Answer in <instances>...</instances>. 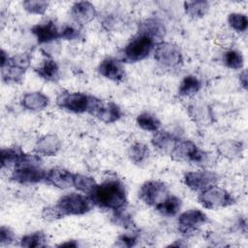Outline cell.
Here are the masks:
<instances>
[{"instance_id":"obj_1","label":"cell","mask_w":248,"mask_h":248,"mask_svg":"<svg viewBox=\"0 0 248 248\" xmlns=\"http://www.w3.org/2000/svg\"><path fill=\"white\" fill-rule=\"evenodd\" d=\"M93 205L112 212L127 207V192L123 182L115 177L107 178L88 195Z\"/></svg>"},{"instance_id":"obj_2","label":"cell","mask_w":248,"mask_h":248,"mask_svg":"<svg viewBox=\"0 0 248 248\" xmlns=\"http://www.w3.org/2000/svg\"><path fill=\"white\" fill-rule=\"evenodd\" d=\"M46 174L41 157L38 154L24 153L13 169L11 178L19 184H35L46 180Z\"/></svg>"},{"instance_id":"obj_3","label":"cell","mask_w":248,"mask_h":248,"mask_svg":"<svg viewBox=\"0 0 248 248\" xmlns=\"http://www.w3.org/2000/svg\"><path fill=\"white\" fill-rule=\"evenodd\" d=\"M170 156L178 162H189L200 166L208 165V162H210L209 154L200 149L197 144L190 140L179 139Z\"/></svg>"},{"instance_id":"obj_4","label":"cell","mask_w":248,"mask_h":248,"mask_svg":"<svg viewBox=\"0 0 248 248\" xmlns=\"http://www.w3.org/2000/svg\"><path fill=\"white\" fill-rule=\"evenodd\" d=\"M92 206L93 203L88 196L78 193H69L62 196L55 204L62 218L65 216L83 215L89 212Z\"/></svg>"},{"instance_id":"obj_5","label":"cell","mask_w":248,"mask_h":248,"mask_svg":"<svg viewBox=\"0 0 248 248\" xmlns=\"http://www.w3.org/2000/svg\"><path fill=\"white\" fill-rule=\"evenodd\" d=\"M31 54L18 53L9 56L7 62L1 66V77L5 83H19L31 63Z\"/></svg>"},{"instance_id":"obj_6","label":"cell","mask_w":248,"mask_h":248,"mask_svg":"<svg viewBox=\"0 0 248 248\" xmlns=\"http://www.w3.org/2000/svg\"><path fill=\"white\" fill-rule=\"evenodd\" d=\"M94 100L95 96L82 92L63 91L56 97V105L60 108L74 113H89Z\"/></svg>"},{"instance_id":"obj_7","label":"cell","mask_w":248,"mask_h":248,"mask_svg":"<svg viewBox=\"0 0 248 248\" xmlns=\"http://www.w3.org/2000/svg\"><path fill=\"white\" fill-rule=\"evenodd\" d=\"M154 59L159 65L170 70H176L183 64L181 49L170 42H160L155 46Z\"/></svg>"},{"instance_id":"obj_8","label":"cell","mask_w":248,"mask_h":248,"mask_svg":"<svg viewBox=\"0 0 248 248\" xmlns=\"http://www.w3.org/2000/svg\"><path fill=\"white\" fill-rule=\"evenodd\" d=\"M155 45L154 40L138 33L123 48V58L131 63L141 61L150 54Z\"/></svg>"},{"instance_id":"obj_9","label":"cell","mask_w":248,"mask_h":248,"mask_svg":"<svg viewBox=\"0 0 248 248\" xmlns=\"http://www.w3.org/2000/svg\"><path fill=\"white\" fill-rule=\"evenodd\" d=\"M198 201L203 207L208 209L224 208L235 202L234 197L230 192L217 185L201 192L198 196Z\"/></svg>"},{"instance_id":"obj_10","label":"cell","mask_w":248,"mask_h":248,"mask_svg":"<svg viewBox=\"0 0 248 248\" xmlns=\"http://www.w3.org/2000/svg\"><path fill=\"white\" fill-rule=\"evenodd\" d=\"M170 196L168 186L159 180L144 182L139 191V198L149 206H156Z\"/></svg>"},{"instance_id":"obj_11","label":"cell","mask_w":248,"mask_h":248,"mask_svg":"<svg viewBox=\"0 0 248 248\" xmlns=\"http://www.w3.org/2000/svg\"><path fill=\"white\" fill-rule=\"evenodd\" d=\"M219 180L220 176L218 173L207 170L188 171L183 176L184 184L190 190L200 193L209 187L217 185Z\"/></svg>"},{"instance_id":"obj_12","label":"cell","mask_w":248,"mask_h":248,"mask_svg":"<svg viewBox=\"0 0 248 248\" xmlns=\"http://www.w3.org/2000/svg\"><path fill=\"white\" fill-rule=\"evenodd\" d=\"M208 222L206 214L200 209H189L182 212L177 219L178 231L181 234L189 236Z\"/></svg>"},{"instance_id":"obj_13","label":"cell","mask_w":248,"mask_h":248,"mask_svg":"<svg viewBox=\"0 0 248 248\" xmlns=\"http://www.w3.org/2000/svg\"><path fill=\"white\" fill-rule=\"evenodd\" d=\"M89 114L95 116L104 123L110 124L118 121L122 117L123 112L117 104L113 102H105L95 98Z\"/></svg>"},{"instance_id":"obj_14","label":"cell","mask_w":248,"mask_h":248,"mask_svg":"<svg viewBox=\"0 0 248 248\" xmlns=\"http://www.w3.org/2000/svg\"><path fill=\"white\" fill-rule=\"evenodd\" d=\"M98 73L112 81H122L125 78V70L122 62L114 57L104 59L98 66Z\"/></svg>"},{"instance_id":"obj_15","label":"cell","mask_w":248,"mask_h":248,"mask_svg":"<svg viewBox=\"0 0 248 248\" xmlns=\"http://www.w3.org/2000/svg\"><path fill=\"white\" fill-rule=\"evenodd\" d=\"M31 33L39 44H47L60 38V30L53 20H46L34 25Z\"/></svg>"},{"instance_id":"obj_16","label":"cell","mask_w":248,"mask_h":248,"mask_svg":"<svg viewBox=\"0 0 248 248\" xmlns=\"http://www.w3.org/2000/svg\"><path fill=\"white\" fill-rule=\"evenodd\" d=\"M70 13L73 20L79 25L89 23L97 16L95 6L88 1H78L74 3Z\"/></svg>"},{"instance_id":"obj_17","label":"cell","mask_w":248,"mask_h":248,"mask_svg":"<svg viewBox=\"0 0 248 248\" xmlns=\"http://www.w3.org/2000/svg\"><path fill=\"white\" fill-rule=\"evenodd\" d=\"M75 173L62 168H52L46 171V181L59 189H68L74 187Z\"/></svg>"},{"instance_id":"obj_18","label":"cell","mask_w":248,"mask_h":248,"mask_svg":"<svg viewBox=\"0 0 248 248\" xmlns=\"http://www.w3.org/2000/svg\"><path fill=\"white\" fill-rule=\"evenodd\" d=\"M61 149V140L56 135L47 134L40 137L34 146V150L38 155L55 156Z\"/></svg>"},{"instance_id":"obj_19","label":"cell","mask_w":248,"mask_h":248,"mask_svg":"<svg viewBox=\"0 0 248 248\" xmlns=\"http://www.w3.org/2000/svg\"><path fill=\"white\" fill-rule=\"evenodd\" d=\"M179 138L168 131H157L154 133L151 143L153 147L161 153L170 155Z\"/></svg>"},{"instance_id":"obj_20","label":"cell","mask_w":248,"mask_h":248,"mask_svg":"<svg viewBox=\"0 0 248 248\" xmlns=\"http://www.w3.org/2000/svg\"><path fill=\"white\" fill-rule=\"evenodd\" d=\"M138 33L148 36L158 44L162 42V39L165 37L166 28L161 21L154 18H148L139 24Z\"/></svg>"},{"instance_id":"obj_21","label":"cell","mask_w":248,"mask_h":248,"mask_svg":"<svg viewBox=\"0 0 248 248\" xmlns=\"http://www.w3.org/2000/svg\"><path fill=\"white\" fill-rule=\"evenodd\" d=\"M21 106L32 111H40L45 109L49 103V99L46 95L40 91L28 92L21 98Z\"/></svg>"},{"instance_id":"obj_22","label":"cell","mask_w":248,"mask_h":248,"mask_svg":"<svg viewBox=\"0 0 248 248\" xmlns=\"http://www.w3.org/2000/svg\"><path fill=\"white\" fill-rule=\"evenodd\" d=\"M128 156L133 164L142 167L149 160L150 150L146 144L142 142H135L129 147Z\"/></svg>"},{"instance_id":"obj_23","label":"cell","mask_w":248,"mask_h":248,"mask_svg":"<svg viewBox=\"0 0 248 248\" xmlns=\"http://www.w3.org/2000/svg\"><path fill=\"white\" fill-rule=\"evenodd\" d=\"M37 75L46 81H57L59 79V65L53 59H46L35 69Z\"/></svg>"},{"instance_id":"obj_24","label":"cell","mask_w":248,"mask_h":248,"mask_svg":"<svg viewBox=\"0 0 248 248\" xmlns=\"http://www.w3.org/2000/svg\"><path fill=\"white\" fill-rule=\"evenodd\" d=\"M24 152L18 146H12L7 148H2L0 157H1V168L4 169H14L16 164L19 162Z\"/></svg>"},{"instance_id":"obj_25","label":"cell","mask_w":248,"mask_h":248,"mask_svg":"<svg viewBox=\"0 0 248 248\" xmlns=\"http://www.w3.org/2000/svg\"><path fill=\"white\" fill-rule=\"evenodd\" d=\"M182 206L181 200L173 195H170L167 199H165L162 202L155 206V209L167 217H173L180 211Z\"/></svg>"},{"instance_id":"obj_26","label":"cell","mask_w":248,"mask_h":248,"mask_svg":"<svg viewBox=\"0 0 248 248\" xmlns=\"http://www.w3.org/2000/svg\"><path fill=\"white\" fill-rule=\"evenodd\" d=\"M202 88L200 78L194 75H188L183 78L179 84L178 94L182 97H190L197 94Z\"/></svg>"},{"instance_id":"obj_27","label":"cell","mask_w":248,"mask_h":248,"mask_svg":"<svg viewBox=\"0 0 248 248\" xmlns=\"http://www.w3.org/2000/svg\"><path fill=\"white\" fill-rule=\"evenodd\" d=\"M47 243V237L46 234L42 232H34L28 234L23 235L20 240L19 244L21 247L25 248H38V247H45Z\"/></svg>"},{"instance_id":"obj_28","label":"cell","mask_w":248,"mask_h":248,"mask_svg":"<svg viewBox=\"0 0 248 248\" xmlns=\"http://www.w3.org/2000/svg\"><path fill=\"white\" fill-rule=\"evenodd\" d=\"M185 13L192 18H201L206 15L209 10V3L207 1H186L184 2Z\"/></svg>"},{"instance_id":"obj_29","label":"cell","mask_w":248,"mask_h":248,"mask_svg":"<svg viewBox=\"0 0 248 248\" xmlns=\"http://www.w3.org/2000/svg\"><path fill=\"white\" fill-rule=\"evenodd\" d=\"M136 122L138 126L147 132L155 133L159 131L161 127V121L158 117L150 112H142L137 116Z\"/></svg>"},{"instance_id":"obj_30","label":"cell","mask_w":248,"mask_h":248,"mask_svg":"<svg viewBox=\"0 0 248 248\" xmlns=\"http://www.w3.org/2000/svg\"><path fill=\"white\" fill-rule=\"evenodd\" d=\"M217 150L220 155L223 157L229 158V159H233L241 155L242 153V143L239 141L235 140H226L221 142Z\"/></svg>"},{"instance_id":"obj_31","label":"cell","mask_w":248,"mask_h":248,"mask_svg":"<svg viewBox=\"0 0 248 248\" xmlns=\"http://www.w3.org/2000/svg\"><path fill=\"white\" fill-rule=\"evenodd\" d=\"M97 185V182L95 179L91 176L80 174V173H75L74 176V187L83 193L87 194V196L93 191L95 186Z\"/></svg>"},{"instance_id":"obj_32","label":"cell","mask_w":248,"mask_h":248,"mask_svg":"<svg viewBox=\"0 0 248 248\" xmlns=\"http://www.w3.org/2000/svg\"><path fill=\"white\" fill-rule=\"evenodd\" d=\"M224 64L232 70H240L243 68L244 59L241 52L235 49H230L223 55Z\"/></svg>"},{"instance_id":"obj_33","label":"cell","mask_w":248,"mask_h":248,"mask_svg":"<svg viewBox=\"0 0 248 248\" xmlns=\"http://www.w3.org/2000/svg\"><path fill=\"white\" fill-rule=\"evenodd\" d=\"M228 23L234 31L244 32L248 27V18L244 14L232 13L228 16Z\"/></svg>"},{"instance_id":"obj_34","label":"cell","mask_w":248,"mask_h":248,"mask_svg":"<svg viewBox=\"0 0 248 248\" xmlns=\"http://www.w3.org/2000/svg\"><path fill=\"white\" fill-rule=\"evenodd\" d=\"M190 111H192L191 117L193 120L200 123H209L210 122V109L209 108H204L201 105H193L189 108Z\"/></svg>"},{"instance_id":"obj_35","label":"cell","mask_w":248,"mask_h":248,"mask_svg":"<svg viewBox=\"0 0 248 248\" xmlns=\"http://www.w3.org/2000/svg\"><path fill=\"white\" fill-rule=\"evenodd\" d=\"M22 6L29 14L44 15L48 7V2L44 0H26L22 2Z\"/></svg>"},{"instance_id":"obj_36","label":"cell","mask_w":248,"mask_h":248,"mask_svg":"<svg viewBox=\"0 0 248 248\" xmlns=\"http://www.w3.org/2000/svg\"><path fill=\"white\" fill-rule=\"evenodd\" d=\"M112 220L115 224L122 226L126 229L135 228V224L132 220V217L126 212V208L118 211H114L112 214Z\"/></svg>"},{"instance_id":"obj_37","label":"cell","mask_w":248,"mask_h":248,"mask_svg":"<svg viewBox=\"0 0 248 248\" xmlns=\"http://www.w3.org/2000/svg\"><path fill=\"white\" fill-rule=\"evenodd\" d=\"M81 37V31L76 27L75 25H65L61 30H60V38L64 40H78L80 39Z\"/></svg>"},{"instance_id":"obj_38","label":"cell","mask_w":248,"mask_h":248,"mask_svg":"<svg viewBox=\"0 0 248 248\" xmlns=\"http://www.w3.org/2000/svg\"><path fill=\"white\" fill-rule=\"evenodd\" d=\"M16 235L15 232L6 226H1L0 228V243L1 245H11L15 242Z\"/></svg>"},{"instance_id":"obj_39","label":"cell","mask_w":248,"mask_h":248,"mask_svg":"<svg viewBox=\"0 0 248 248\" xmlns=\"http://www.w3.org/2000/svg\"><path fill=\"white\" fill-rule=\"evenodd\" d=\"M138 241V235L135 233H125L121 234L118 239L116 245L121 247H132L137 244Z\"/></svg>"},{"instance_id":"obj_40","label":"cell","mask_w":248,"mask_h":248,"mask_svg":"<svg viewBox=\"0 0 248 248\" xmlns=\"http://www.w3.org/2000/svg\"><path fill=\"white\" fill-rule=\"evenodd\" d=\"M42 217L46 221H54L62 218L55 205L45 207L42 211Z\"/></svg>"},{"instance_id":"obj_41","label":"cell","mask_w":248,"mask_h":248,"mask_svg":"<svg viewBox=\"0 0 248 248\" xmlns=\"http://www.w3.org/2000/svg\"><path fill=\"white\" fill-rule=\"evenodd\" d=\"M239 82H240V85L246 89L247 88V72L246 70H243L240 75H239Z\"/></svg>"},{"instance_id":"obj_42","label":"cell","mask_w":248,"mask_h":248,"mask_svg":"<svg viewBox=\"0 0 248 248\" xmlns=\"http://www.w3.org/2000/svg\"><path fill=\"white\" fill-rule=\"evenodd\" d=\"M58 246L59 247H77L78 246V243L76 240H68L66 242L60 243Z\"/></svg>"},{"instance_id":"obj_43","label":"cell","mask_w":248,"mask_h":248,"mask_svg":"<svg viewBox=\"0 0 248 248\" xmlns=\"http://www.w3.org/2000/svg\"><path fill=\"white\" fill-rule=\"evenodd\" d=\"M9 58V55L7 54V52L4 49H1V66H3L7 60Z\"/></svg>"}]
</instances>
